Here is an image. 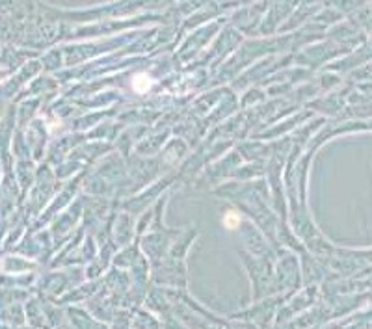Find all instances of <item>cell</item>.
<instances>
[{
  "instance_id": "obj_1",
  "label": "cell",
  "mask_w": 372,
  "mask_h": 329,
  "mask_svg": "<svg viewBox=\"0 0 372 329\" xmlns=\"http://www.w3.org/2000/svg\"><path fill=\"white\" fill-rule=\"evenodd\" d=\"M151 86H153V78L149 77V75H145V73H140V75H136V77L132 78V88L136 89L138 93L149 91Z\"/></svg>"
},
{
  "instance_id": "obj_2",
  "label": "cell",
  "mask_w": 372,
  "mask_h": 329,
  "mask_svg": "<svg viewBox=\"0 0 372 329\" xmlns=\"http://www.w3.org/2000/svg\"><path fill=\"white\" fill-rule=\"evenodd\" d=\"M238 224H240V216H238L236 212H227V216H225V227L236 229Z\"/></svg>"
}]
</instances>
